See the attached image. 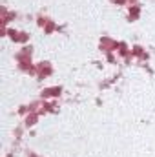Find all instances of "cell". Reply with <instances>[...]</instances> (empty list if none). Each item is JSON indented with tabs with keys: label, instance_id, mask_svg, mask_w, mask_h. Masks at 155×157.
<instances>
[{
	"label": "cell",
	"instance_id": "obj_1",
	"mask_svg": "<svg viewBox=\"0 0 155 157\" xmlns=\"http://www.w3.org/2000/svg\"><path fill=\"white\" fill-rule=\"evenodd\" d=\"M62 88L60 86H53V88H46L42 90V99H49V97H60Z\"/></svg>",
	"mask_w": 155,
	"mask_h": 157
},
{
	"label": "cell",
	"instance_id": "obj_2",
	"mask_svg": "<svg viewBox=\"0 0 155 157\" xmlns=\"http://www.w3.org/2000/svg\"><path fill=\"white\" fill-rule=\"evenodd\" d=\"M37 71H39V78H44L47 77L49 73H51V66H49V62H42L37 66Z\"/></svg>",
	"mask_w": 155,
	"mask_h": 157
},
{
	"label": "cell",
	"instance_id": "obj_3",
	"mask_svg": "<svg viewBox=\"0 0 155 157\" xmlns=\"http://www.w3.org/2000/svg\"><path fill=\"white\" fill-rule=\"evenodd\" d=\"M139 13H141V7H139V6H131L130 11H128V18H130V22H133V20L139 17Z\"/></svg>",
	"mask_w": 155,
	"mask_h": 157
},
{
	"label": "cell",
	"instance_id": "obj_4",
	"mask_svg": "<svg viewBox=\"0 0 155 157\" xmlns=\"http://www.w3.org/2000/svg\"><path fill=\"white\" fill-rule=\"evenodd\" d=\"M37 119H39V115H37V113L29 112V115L26 117V126H28V128H29V126H35V124H37Z\"/></svg>",
	"mask_w": 155,
	"mask_h": 157
},
{
	"label": "cell",
	"instance_id": "obj_5",
	"mask_svg": "<svg viewBox=\"0 0 155 157\" xmlns=\"http://www.w3.org/2000/svg\"><path fill=\"white\" fill-rule=\"evenodd\" d=\"M28 40H29V35L22 31V33H18V35H17V40H15V42H28Z\"/></svg>",
	"mask_w": 155,
	"mask_h": 157
},
{
	"label": "cell",
	"instance_id": "obj_6",
	"mask_svg": "<svg viewBox=\"0 0 155 157\" xmlns=\"http://www.w3.org/2000/svg\"><path fill=\"white\" fill-rule=\"evenodd\" d=\"M28 157H39V155H35L33 152H29V154H28Z\"/></svg>",
	"mask_w": 155,
	"mask_h": 157
},
{
	"label": "cell",
	"instance_id": "obj_7",
	"mask_svg": "<svg viewBox=\"0 0 155 157\" xmlns=\"http://www.w3.org/2000/svg\"><path fill=\"white\" fill-rule=\"evenodd\" d=\"M112 2H117V4H124V0H112Z\"/></svg>",
	"mask_w": 155,
	"mask_h": 157
}]
</instances>
